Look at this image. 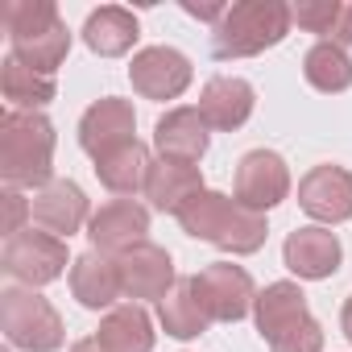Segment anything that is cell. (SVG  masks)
<instances>
[{
	"instance_id": "6da1fadb",
	"label": "cell",
	"mask_w": 352,
	"mask_h": 352,
	"mask_svg": "<svg viewBox=\"0 0 352 352\" xmlns=\"http://www.w3.org/2000/svg\"><path fill=\"white\" fill-rule=\"evenodd\" d=\"M174 220L183 224L187 236L208 241V245H216V249H224V253H236V257L257 253V249L265 245V236H270L261 212H253V208H245L241 199H228V195H220V191H208V187H204L199 195H191Z\"/></svg>"
},
{
	"instance_id": "7a4b0ae2",
	"label": "cell",
	"mask_w": 352,
	"mask_h": 352,
	"mask_svg": "<svg viewBox=\"0 0 352 352\" xmlns=\"http://www.w3.org/2000/svg\"><path fill=\"white\" fill-rule=\"evenodd\" d=\"M5 30H9V54L25 63L38 75H54L67 63L71 30L58 17L50 0H9L5 5Z\"/></svg>"
},
{
	"instance_id": "3957f363",
	"label": "cell",
	"mask_w": 352,
	"mask_h": 352,
	"mask_svg": "<svg viewBox=\"0 0 352 352\" xmlns=\"http://www.w3.org/2000/svg\"><path fill=\"white\" fill-rule=\"evenodd\" d=\"M54 124L42 112H5L0 120V179L9 187H46L54 183Z\"/></svg>"
},
{
	"instance_id": "277c9868",
	"label": "cell",
	"mask_w": 352,
	"mask_h": 352,
	"mask_svg": "<svg viewBox=\"0 0 352 352\" xmlns=\"http://www.w3.org/2000/svg\"><path fill=\"white\" fill-rule=\"evenodd\" d=\"M294 17H290V5L282 0H241V5H228L224 21L216 25V38H212V54L216 58H253L270 46H278L286 34H290Z\"/></svg>"
},
{
	"instance_id": "5b68a950",
	"label": "cell",
	"mask_w": 352,
	"mask_h": 352,
	"mask_svg": "<svg viewBox=\"0 0 352 352\" xmlns=\"http://www.w3.org/2000/svg\"><path fill=\"white\" fill-rule=\"evenodd\" d=\"M0 327H5V340L21 352H58L67 340L54 302L30 286H9L0 294Z\"/></svg>"
},
{
	"instance_id": "8992f818",
	"label": "cell",
	"mask_w": 352,
	"mask_h": 352,
	"mask_svg": "<svg viewBox=\"0 0 352 352\" xmlns=\"http://www.w3.org/2000/svg\"><path fill=\"white\" fill-rule=\"evenodd\" d=\"M0 270H5L13 282L38 290V286H50L67 274V241L54 236V232H17L5 241V253H0Z\"/></svg>"
},
{
	"instance_id": "52a82bcc",
	"label": "cell",
	"mask_w": 352,
	"mask_h": 352,
	"mask_svg": "<svg viewBox=\"0 0 352 352\" xmlns=\"http://www.w3.org/2000/svg\"><path fill=\"white\" fill-rule=\"evenodd\" d=\"M195 278V290H199V302L208 307L212 323H236L253 311L257 302V290H253V278L232 265V261H216V265H204Z\"/></svg>"
},
{
	"instance_id": "ba28073f",
	"label": "cell",
	"mask_w": 352,
	"mask_h": 352,
	"mask_svg": "<svg viewBox=\"0 0 352 352\" xmlns=\"http://www.w3.org/2000/svg\"><path fill=\"white\" fill-rule=\"evenodd\" d=\"M191 75H195L191 58L174 46H145L133 54V67H129L133 91L145 100H179L191 87Z\"/></svg>"
},
{
	"instance_id": "9c48e42d",
	"label": "cell",
	"mask_w": 352,
	"mask_h": 352,
	"mask_svg": "<svg viewBox=\"0 0 352 352\" xmlns=\"http://www.w3.org/2000/svg\"><path fill=\"white\" fill-rule=\"evenodd\" d=\"M290 195V170L286 157L274 149H249L236 166V199L253 212H270Z\"/></svg>"
},
{
	"instance_id": "30bf717a",
	"label": "cell",
	"mask_w": 352,
	"mask_h": 352,
	"mask_svg": "<svg viewBox=\"0 0 352 352\" xmlns=\"http://www.w3.org/2000/svg\"><path fill=\"white\" fill-rule=\"evenodd\" d=\"M116 270H120V290L124 298L141 302V298H153L162 302L174 286H179V278H174V261L162 245H133L129 253L116 257Z\"/></svg>"
},
{
	"instance_id": "8fae6325",
	"label": "cell",
	"mask_w": 352,
	"mask_h": 352,
	"mask_svg": "<svg viewBox=\"0 0 352 352\" xmlns=\"http://www.w3.org/2000/svg\"><path fill=\"white\" fill-rule=\"evenodd\" d=\"M298 208L319 224L352 220V170L344 166H315L298 183Z\"/></svg>"
},
{
	"instance_id": "7c38bea8",
	"label": "cell",
	"mask_w": 352,
	"mask_h": 352,
	"mask_svg": "<svg viewBox=\"0 0 352 352\" xmlns=\"http://www.w3.org/2000/svg\"><path fill=\"white\" fill-rule=\"evenodd\" d=\"M133 129H137L133 104L120 100V96H104V100H96V104L83 112V120H79V145H83V153H91V157L100 162L104 153H112V149L137 141Z\"/></svg>"
},
{
	"instance_id": "4fadbf2b",
	"label": "cell",
	"mask_w": 352,
	"mask_h": 352,
	"mask_svg": "<svg viewBox=\"0 0 352 352\" xmlns=\"http://www.w3.org/2000/svg\"><path fill=\"white\" fill-rule=\"evenodd\" d=\"M145 232H149V212L137 204V199H112L104 204L91 224H87V236H91V249L108 253V257H120L129 253L133 245H145Z\"/></svg>"
},
{
	"instance_id": "5bb4252c",
	"label": "cell",
	"mask_w": 352,
	"mask_h": 352,
	"mask_svg": "<svg viewBox=\"0 0 352 352\" xmlns=\"http://www.w3.org/2000/svg\"><path fill=\"white\" fill-rule=\"evenodd\" d=\"M282 261L290 274L307 278V282H323L340 270L344 261V249H340V236L323 224H311V228H298L286 236L282 245Z\"/></svg>"
},
{
	"instance_id": "9a60e30c",
	"label": "cell",
	"mask_w": 352,
	"mask_h": 352,
	"mask_svg": "<svg viewBox=\"0 0 352 352\" xmlns=\"http://www.w3.org/2000/svg\"><path fill=\"white\" fill-rule=\"evenodd\" d=\"M208 141H212V129L204 120L199 108H170L157 124H153V145L162 157L170 162H187L195 166L204 153H208Z\"/></svg>"
},
{
	"instance_id": "2e32d148",
	"label": "cell",
	"mask_w": 352,
	"mask_h": 352,
	"mask_svg": "<svg viewBox=\"0 0 352 352\" xmlns=\"http://www.w3.org/2000/svg\"><path fill=\"white\" fill-rule=\"evenodd\" d=\"M253 104H257V91L249 79H236V75H216L204 83V96H199V112L208 120V129H220V133H232L241 129L249 116H253Z\"/></svg>"
},
{
	"instance_id": "e0dca14e",
	"label": "cell",
	"mask_w": 352,
	"mask_h": 352,
	"mask_svg": "<svg viewBox=\"0 0 352 352\" xmlns=\"http://www.w3.org/2000/svg\"><path fill=\"white\" fill-rule=\"evenodd\" d=\"M34 220L54 232V236H71L79 232L83 224H91V208H87V195L79 183L71 179H54L46 183L38 195H34Z\"/></svg>"
},
{
	"instance_id": "ac0fdd59",
	"label": "cell",
	"mask_w": 352,
	"mask_h": 352,
	"mask_svg": "<svg viewBox=\"0 0 352 352\" xmlns=\"http://www.w3.org/2000/svg\"><path fill=\"white\" fill-rule=\"evenodd\" d=\"M71 294H75L87 311H108L116 298H124L116 257H108V253H100V249L79 253V257L71 261Z\"/></svg>"
},
{
	"instance_id": "d6986e66",
	"label": "cell",
	"mask_w": 352,
	"mask_h": 352,
	"mask_svg": "<svg viewBox=\"0 0 352 352\" xmlns=\"http://www.w3.org/2000/svg\"><path fill=\"white\" fill-rule=\"evenodd\" d=\"M204 191V174L199 166H187V162H170V157H157L153 170H149V183H145V199L157 208V212H170L179 216L183 204L191 195Z\"/></svg>"
},
{
	"instance_id": "ffe728a7",
	"label": "cell",
	"mask_w": 352,
	"mask_h": 352,
	"mask_svg": "<svg viewBox=\"0 0 352 352\" xmlns=\"http://www.w3.org/2000/svg\"><path fill=\"white\" fill-rule=\"evenodd\" d=\"M137 38H141V25H137V17H133L129 9H120V5H104V9L87 13V21H83V42H87V50L100 54V58H120V54H129Z\"/></svg>"
},
{
	"instance_id": "44dd1931",
	"label": "cell",
	"mask_w": 352,
	"mask_h": 352,
	"mask_svg": "<svg viewBox=\"0 0 352 352\" xmlns=\"http://www.w3.org/2000/svg\"><path fill=\"white\" fill-rule=\"evenodd\" d=\"M311 311H307V294L294 286V282H270L261 294H257V302H253V319H257V331H261V340L270 344V340H278L286 327H294L298 319H307Z\"/></svg>"
},
{
	"instance_id": "7402d4cb",
	"label": "cell",
	"mask_w": 352,
	"mask_h": 352,
	"mask_svg": "<svg viewBox=\"0 0 352 352\" xmlns=\"http://www.w3.org/2000/svg\"><path fill=\"white\" fill-rule=\"evenodd\" d=\"M96 340L108 352H153V319L141 302H120L100 319Z\"/></svg>"
},
{
	"instance_id": "603a6c76",
	"label": "cell",
	"mask_w": 352,
	"mask_h": 352,
	"mask_svg": "<svg viewBox=\"0 0 352 352\" xmlns=\"http://www.w3.org/2000/svg\"><path fill=\"white\" fill-rule=\"evenodd\" d=\"M157 323L166 327V336L174 340H195L212 327V315L208 307L199 302V290H195V278H179V286H174L162 302H157Z\"/></svg>"
},
{
	"instance_id": "cb8c5ba5",
	"label": "cell",
	"mask_w": 352,
	"mask_h": 352,
	"mask_svg": "<svg viewBox=\"0 0 352 352\" xmlns=\"http://www.w3.org/2000/svg\"><path fill=\"white\" fill-rule=\"evenodd\" d=\"M149 170H153V157H149V149L141 141H129V145H120V149H112V153H104L96 162L100 183L112 195H137V191H145Z\"/></svg>"
},
{
	"instance_id": "d4e9b609",
	"label": "cell",
	"mask_w": 352,
	"mask_h": 352,
	"mask_svg": "<svg viewBox=\"0 0 352 352\" xmlns=\"http://www.w3.org/2000/svg\"><path fill=\"white\" fill-rule=\"evenodd\" d=\"M290 17L319 34V42H331V46H352V0H302V5L290 9Z\"/></svg>"
},
{
	"instance_id": "484cf974",
	"label": "cell",
	"mask_w": 352,
	"mask_h": 352,
	"mask_svg": "<svg viewBox=\"0 0 352 352\" xmlns=\"http://www.w3.org/2000/svg\"><path fill=\"white\" fill-rule=\"evenodd\" d=\"M0 91H5V100L13 104V112H42L58 96L54 75H38L25 63H17L13 54L5 58V71H0Z\"/></svg>"
},
{
	"instance_id": "4316f807",
	"label": "cell",
	"mask_w": 352,
	"mask_h": 352,
	"mask_svg": "<svg viewBox=\"0 0 352 352\" xmlns=\"http://www.w3.org/2000/svg\"><path fill=\"white\" fill-rule=\"evenodd\" d=\"M302 75H307V83H311L315 91L336 96V91H348V87H352V58H348L344 46L315 42V46L307 50V58H302Z\"/></svg>"
},
{
	"instance_id": "83f0119b",
	"label": "cell",
	"mask_w": 352,
	"mask_h": 352,
	"mask_svg": "<svg viewBox=\"0 0 352 352\" xmlns=\"http://www.w3.org/2000/svg\"><path fill=\"white\" fill-rule=\"evenodd\" d=\"M270 352H323V327L315 323V315H307L278 340H270Z\"/></svg>"
},
{
	"instance_id": "f1b7e54d",
	"label": "cell",
	"mask_w": 352,
	"mask_h": 352,
	"mask_svg": "<svg viewBox=\"0 0 352 352\" xmlns=\"http://www.w3.org/2000/svg\"><path fill=\"white\" fill-rule=\"evenodd\" d=\"M34 216V204L17 191V187H9L5 191V236H17V232H25V220Z\"/></svg>"
},
{
	"instance_id": "f546056e",
	"label": "cell",
	"mask_w": 352,
	"mask_h": 352,
	"mask_svg": "<svg viewBox=\"0 0 352 352\" xmlns=\"http://www.w3.org/2000/svg\"><path fill=\"white\" fill-rule=\"evenodd\" d=\"M183 13H191V17H199V21H216V25H220L228 9H224V5H191V0H187Z\"/></svg>"
},
{
	"instance_id": "4dcf8cb0",
	"label": "cell",
	"mask_w": 352,
	"mask_h": 352,
	"mask_svg": "<svg viewBox=\"0 0 352 352\" xmlns=\"http://www.w3.org/2000/svg\"><path fill=\"white\" fill-rule=\"evenodd\" d=\"M71 352H108V348H104L96 336H87V340H75V344H71Z\"/></svg>"
},
{
	"instance_id": "1f68e13d",
	"label": "cell",
	"mask_w": 352,
	"mask_h": 352,
	"mask_svg": "<svg viewBox=\"0 0 352 352\" xmlns=\"http://www.w3.org/2000/svg\"><path fill=\"white\" fill-rule=\"evenodd\" d=\"M340 327H344V336L352 340V294L344 298V311H340Z\"/></svg>"
}]
</instances>
